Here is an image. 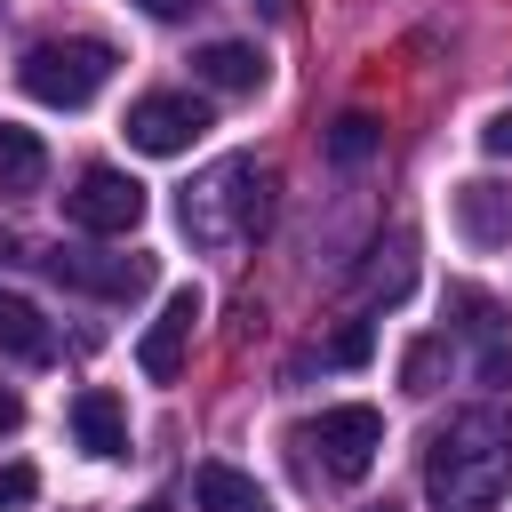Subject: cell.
<instances>
[{
    "label": "cell",
    "mask_w": 512,
    "mask_h": 512,
    "mask_svg": "<svg viewBox=\"0 0 512 512\" xmlns=\"http://www.w3.org/2000/svg\"><path fill=\"white\" fill-rule=\"evenodd\" d=\"M424 488L440 512H496L512 488V416L464 408L424 440Z\"/></svg>",
    "instance_id": "1"
},
{
    "label": "cell",
    "mask_w": 512,
    "mask_h": 512,
    "mask_svg": "<svg viewBox=\"0 0 512 512\" xmlns=\"http://www.w3.org/2000/svg\"><path fill=\"white\" fill-rule=\"evenodd\" d=\"M16 80H24V96H40L56 112H80L112 80V40H40V48H24Z\"/></svg>",
    "instance_id": "2"
},
{
    "label": "cell",
    "mask_w": 512,
    "mask_h": 512,
    "mask_svg": "<svg viewBox=\"0 0 512 512\" xmlns=\"http://www.w3.org/2000/svg\"><path fill=\"white\" fill-rule=\"evenodd\" d=\"M264 176L248 168V160H224L200 192H184V224L208 240V248H232V240H256L264 232Z\"/></svg>",
    "instance_id": "3"
},
{
    "label": "cell",
    "mask_w": 512,
    "mask_h": 512,
    "mask_svg": "<svg viewBox=\"0 0 512 512\" xmlns=\"http://www.w3.org/2000/svg\"><path fill=\"white\" fill-rule=\"evenodd\" d=\"M304 448L320 456V472L328 480H360L368 464H376V448H384V416L376 408H320L312 424H304Z\"/></svg>",
    "instance_id": "4"
},
{
    "label": "cell",
    "mask_w": 512,
    "mask_h": 512,
    "mask_svg": "<svg viewBox=\"0 0 512 512\" xmlns=\"http://www.w3.org/2000/svg\"><path fill=\"white\" fill-rule=\"evenodd\" d=\"M64 216H72L80 232H96V240L136 232V224H144V184H136L128 168H80V184L64 192Z\"/></svg>",
    "instance_id": "5"
},
{
    "label": "cell",
    "mask_w": 512,
    "mask_h": 512,
    "mask_svg": "<svg viewBox=\"0 0 512 512\" xmlns=\"http://www.w3.org/2000/svg\"><path fill=\"white\" fill-rule=\"evenodd\" d=\"M200 128H208V104H200V96H136V104H128V144L152 152V160L192 152Z\"/></svg>",
    "instance_id": "6"
},
{
    "label": "cell",
    "mask_w": 512,
    "mask_h": 512,
    "mask_svg": "<svg viewBox=\"0 0 512 512\" xmlns=\"http://www.w3.org/2000/svg\"><path fill=\"white\" fill-rule=\"evenodd\" d=\"M40 264L64 288H88V296H136L152 280V256H104V248H48Z\"/></svg>",
    "instance_id": "7"
},
{
    "label": "cell",
    "mask_w": 512,
    "mask_h": 512,
    "mask_svg": "<svg viewBox=\"0 0 512 512\" xmlns=\"http://www.w3.org/2000/svg\"><path fill=\"white\" fill-rule=\"evenodd\" d=\"M192 320H200V288H176V296L160 304V320L144 328V344H136V368H144L152 384H176V376H184V344H192Z\"/></svg>",
    "instance_id": "8"
},
{
    "label": "cell",
    "mask_w": 512,
    "mask_h": 512,
    "mask_svg": "<svg viewBox=\"0 0 512 512\" xmlns=\"http://www.w3.org/2000/svg\"><path fill=\"white\" fill-rule=\"evenodd\" d=\"M192 72H200V88H216V96H256V88H264V56H256L248 40H208V48L192 56Z\"/></svg>",
    "instance_id": "9"
},
{
    "label": "cell",
    "mask_w": 512,
    "mask_h": 512,
    "mask_svg": "<svg viewBox=\"0 0 512 512\" xmlns=\"http://www.w3.org/2000/svg\"><path fill=\"white\" fill-rule=\"evenodd\" d=\"M72 432H80L88 456H128V416H120V400H112L104 384H88V392L72 400Z\"/></svg>",
    "instance_id": "10"
},
{
    "label": "cell",
    "mask_w": 512,
    "mask_h": 512,
    "mask_svg": "<svg viewBox=\"0 0 512 512\" xmlns=\"http://www.w3.org/2000/svg\"><path fill=\"white\" fill-rule=\"evenodd\" d=\"M456 232H464L472 248L512 240V192H496V184H464V192H456Z\"/></svg>",
    "instance_id": "11"
},
{
    "label": "cell",
    "mask_w": 512,
    "mask_h": 512,
    "mask_svg": "<svg viewBox=\"0 0 512 512\" xmlns=\"http://www.w3.org/2000/svg\"><path fill=\"white\" fill-rule=\"evenodd\" d=\"M192 504L200 512H272V496L248 472H232V464H200L192 472Z\"/></svg>",
    "instance_id": "12"
},
{
    "label": "cell",
    "mask_w": 512,
    "mask_h": 512,
    "mask_svg": "<svg viewBox=\"0 0 512 512\" xmlns=\"http://www.w3.org/2000/svg\"><path fill=\"white\" fill-rule=\"evenodd\" d=\"M0 352H16V360H48L56 352V336H48L32 296H0Z\"/></svg>",
    "instance_id": "13"
},
{
    "label": "cell",
    "mask_w": 512,
    "mask_h": 512,
    "mask_svg": "<svg viewBox=\"0 0 512 512\" xmlns=\"http://www.w3.org/2000/svg\"><path fill=\"white\" fill-rule=\"evenodd\" d=\"M40 176H48V152H40V136L0 120V192H40Z\"/></svg>",
    "instance_id": "14"
},
{
    "label": "cell",
    "mask_w": 512,
    "mask_h": 512,
    "mask_svg": "<svg viewBox=\"0 0 512 512\" xmlns=\"http://www.w3.org/2000/svg\"><path fill=\"white\" fill-rule=\"evenodd\" d=\"M376 136H384V128H376L368 112H344V120L328 128V160H336V168H352V160H368V152H376Z\"/></svg>",
    "instance_id": "15"
},
{
    "label": "cell",
    "mask_w": 512,
    "mask_h": 512,
    "mask_svg": "<svg viewBox=\"0 0 512 512\" xmlns=\"http://www.w3.org/2000/svg\"><path fill=\"white\" fill-rule=\"evenodd\" d=\"M368 352H376V328H368V320H344V328L328 336V360H336V368H360Z\"/></svg>",
    "instance_id": "16"
},
{
    "label": "cell",
    "mask_w": 512,
    "mask_h": 512,
    "mask_svg": "<svg viewBox=\"0 0 512 512\" xmlns=\"http://www.w3.org/2000/svg\"><path fill=\"white\" fill-rule=\"evenodd\" d=\"M432 368H440V344H416V352H408V368H400V376H408V392H432Z\"/></svg>",
    "instance_id": "17"
},
{
    "label": "cell",
    "mask_w": 512,
    "mask_h": 512,
    "mask_svg": "<svg viewBox=\"0 0 512 512\" xmlns=\"http://www.w3.org/2000/svg\"><path fill=\"white\" fill-rule=\"evenodd\" d=\"M32 488H40V480H32V464H8V472H0V512H8V504H24Z\"/></svg>",
    "instance_id": "18"
},
{
    "label": "cell",
    "mask_w": 512,
    "mask_h": 512,
    "mask_svg": "<svg viewBox=\"0 0 512 512\" xmlns=\"http://www.w3.org/2000/svg\"><path fill=\"white\" fill-rule=\"evenodd\" d=\"M480 384H512V344H488L480 352Z\"/></svg>",
    "instance_id": "19"
},
{
    "label": "cell",
    "mask_w": 512,
    "mask_h": 512,
    "mask_svg": "<svg viewBox=\"0 0 512 512\" xmlns=\"http://www.w3.org/2000/svg\"><path fill=\"white\" fill-rule=\"evenodd\" d=\"M480 144H488V152H496V160H512V112H496V120H488V128H480Z\"/></svg>",
    "instance_id": "20"
},
{
    "label": "cell",
    "mask_w": 512,
    "mask_h": 512,
    "mask_svg": "<svg viewBox=\"0 0 512 512\" xmlns=\"http://www.w3.org/2000/svg\"><path fill=\"white\" fill-rule=\"evenodd\" d=\"M144 16H184V0H136Z\"/></svg>",
    "instance_id": "21"
},
{
    "label": "cell",
    "mask_w": 512,
    "mask_h": 512,
    "mask_svg": "<svg viewBox=\"0 0 512 512\" xmlns=\"http://www.w3.org/2000/svg\"><path fill=\"white\" fill-rule=\"evenodd\" d=\"M16 416H24V408H16V392H0V432H8Z\"/></svg>",
    "instance_id": "22"
},
{
    "label": "cell",
    "mask_w": 512,
    "mask_h": 512,
    "mask_svg": "<svg viewBox=\"0 0 512 512\" xmlns=\"http://www.w3.org/2000/svg\"><path fill=\"white\" fill-rule=\"evenodd\" d=\"M264 16H288V0H264Z\"/></svg>",
    "instance_id": "23"
},
{
    "label": "cell",
    "mask_w": 512,
    "mask_h": 512,
    "mask_svg": "<svg viewBox=\"0 0 512 512\" xmlns=\"http://www.w3.org/2000/svg\"><path fill=\"white\" fill-rule=\"evenodd\" d=\"M368 512H400V504H368Z\"/></svg>",
    "instance_id": "24"
},
{
    "label": "cell",
    "mask_w": 512,
    "mask_h": 512,
    "mask_svg": "<svg viewBox=\"0 0 512 512\" xmlns=\"http://www.w3.org/2000/svg\"><path fill=\"white\" fill-rule=\"evenodd\" d=\"M136 512H168V504H136Z\"/></svg>",
    "instance_id": "25"
},
{
    "label": "cell",
    "mask_w": 512,
    "mask_h": 512,
    "mask_svg": "<svg viewBox=\"0 0 512 512\" xmlns=\"http://www.w3.org/2000/svg\"><path fill=\"white\" fill-rule=\"evenodd\" d=\"M0 256H8V232H0Z\"/></svg>",
    "instance_id": "26"
}]
</instances>
